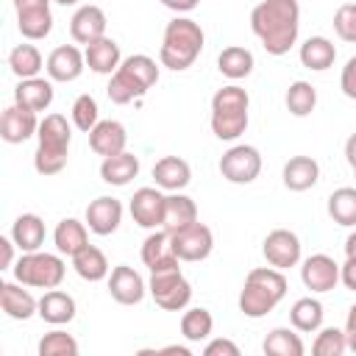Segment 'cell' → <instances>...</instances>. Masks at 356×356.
<instances>
[{"label":"cell","mask_w":356,"mask_h":356,"mask_svg":"<svg viewBox=\"0 0 356 356\" xmlns=\"http://www.w3.org/2000/svg\"><path fill=\"white\" fill-rule=\"evenodd\" d=\"M250 31L270 56H284L298 42L300 6L298 0H261L250 11Z\"/></svg>","instance_id":"cell-1"},{"label":"cell","mask_w":356,"mask_h":356,"mask_svg":"<svg viewBox=\"0 0 356 356\" xmlns=\"http://www.w3.org/2000/svg\"><path fill=\"white\" fill-rule=\"evenodd\" d=\"M203 28L189 19V17H175L167 22L164 28V36H161V47H159V61L161 67L172 70V72H181V70H189L200 50H203Z\"/></svg>","instance_id":"cell-2"},{"label":"cell","mask_w":356,"mask_h":356,"mask_svg":"<svg viewBox=\"0 0 356 356\" xmlns=\"http://www.w3.org/2000/svg\"><path fill=\"white\" fill-rule=\"evenodd\" d=\"M286 278L275 267H253L245 275V286L239 292V312L250 320L270 314L286 295Z\"/></svg>","instance_id":"cell-3"},{"label":"cell","mask_w":356,"mask_h":356,"mask_svg":"<svg viewBox=\"0 0 356 356\" xmlns=\"http://www.w3.org/2000/svg\"><path fill=\"white\" fill-rule=\"evenodd\" d=\"M36 153H33V167L39 175H56L67 167L70 159V142H72V131L64 114H47L39 122L36 131Z\"/></svg>","instance_id":"cell-4"},{"label":"cell","mask_w":356,"mask_h":356,"mask_svg":"<svg viewBox=\"0 0 356 356\" xmlns=\"http://www.w3.org/2000/svg\"><path fill=\"white\" fill-rule=\"evenodd\" d=\"M159 81V67L150 56L145 53H134L128 58H122V64L117 67V72L111 75L108 86H106V95L111 103L117 106H125L136 97H142L153 83Z\"/></svg>","instance_id":"cell-5"},{"label":"cell","mask_w":356,"mask_h":356,"mask_svg":"<svg viewBox=\"0 0 356 356\" xmlns=\"http://www.w3.org/2000/svg\"><path fill=\"white\" fill-rule=\"evenodd\" d=\"M248 106L250 97L242 86L228 83L214 92L211 97V131L222 142H234L248 128Z\"/></svg>","instance_id":"cell-6"},{"label":"cell","mask_w":356,"mask_h":356,"mask_svg":"<svg viewBox=\"0 0 356 356\" xmlns=\"http://www.w3.org/2000/svg\"><path fill=\"white\" fill-rule=\"evenodd\" d=\"M11 270H14V278L19 284H25V286H33V289H56L64 281L67 264L56 253L33 250V253H22L14 261Z\"/></svg>","instance_id":"cell-7"},{"label":"cell","mask_w":356,"mask_h":356,"mask_svg":"<svg viewBox=\"0 0 356 356\" xmlns=\"http://www.w3.org/2000/svg\"><path fill=\"white\" fill-rule=\"evenodd\" d=\"M147 292L153 295L156 306H161L164 312H181V309H186L189 300H192V284L184 278L178 261L150 270Z\"/></svg>","instance_id":"cell-8"},{"label":"cell","mask_w":356,"mask_h":356,"mask_svg":"<svg viewBox=\"0 0 356 356\" xmlns=\"http://www.w3.org/2000/svg\"><path fill=\"white\" fill-rule=\"evenodd\" d=\"M220 172L231 184H250L261 172V153L253 145H234L222 153Z\"/></svg>","instance_id":"cell-9"},{"label":"cell","mask_w":356,"mask_h":356,"mask_svg":"<svg viewBox=\"0 0 356 356\" xmlns=\"http://www.w3.org/2000/svg\"><path fill=\"white\" fill-rule=\"evenodd\" d=\"M170 242H172V253L181 261H203V259H209V253L214 248L211 228L203 225V222H192L186 228L172 231L170 234Z\"/></svg>","instance_id":"cell-10"},{"label":"cell","mask_w":356,"mask_h":356,"mask_svg":"<svg viewBox=\"0 0 356 356\" xmlns=\"http://www.w3.org/2000/svg\"><path fill=\"white\" fill-rule=\"evenodd\" d=\"M131 217L139 228H161L164 225V209H167V195H161L156 186H142L131 197Z\"/></svg>","instance_id":"cell-11"},{"label":"cell","mask_w":356,"mask_h":356,"mask_svg":"<svg viewBox=\"0 0 356 356\" xmlns=\"http://www.w3.org/2000/svg\"><path fill=\"white\" fill-rule=\"evenodd\" d=\"M261 253H264L267 264L275 267V270L295 267L300 261V239H298V234H292L286 228H275L264 236Z\"/></svg>","instance_id":"cell-12"},{"label":"cell","mask_w":356,"mask_h":356,"mask_svg":"<svg viewBox=\"0 0 356 356\" xmlns=\"http://www.w3.org/2000/svg\"><path fill=\"white\" fill-rule=\"evenodd\" d=\"M300 281L312 292H331L339 281V264L325 253H314V256L303 259Z\"/></svg>","instance_id":"cell-13"},{"label":"cell","mask_w":356,"mask_h":356,"mask_svg":"<svg viewBox=\"0 0 356 356\" xmlns=\"http://www.w3.org/2000/svg\"><path fill=\"white\" fill-rule=\"evenodd\" d=\"M86 67V56L75 47V44H58L47 61H44V70L50 75V81H58V83H70V81H78L81 72Z\"/></svg>","instance_id":"cell-14"},{"label":"cell","mask_w":356,"mask_h":356,"mask_svg":"<svg viewBox=\"0 0 356 356\" xmlns=\"http://www.w3.org/2000/svg\"><path fill=\"white\" fill-rule=\"evenodd\" d=\"M39 131V120H36V111L19 106V103H11L3 117H0V136L8 142V145H22L25 139H31L33 134Z\"/></svg>","instance_id":"cell-15"},{"label":"cell","mask_w":356,"mask_h":356,"mask_svg":"<svg viewBox=\"0 0 356 356\" xmlns=\"http://www.w3.org/2000/svg\"><path fill=\"white\" fill-rule=\"evenodd\" d=\"M145 292H147L145 278H142L134 267L117 264V267L111 270V275H108V295H111L117 303H122V306H136V303H142Z\"/></svg>","instance_id":"cell-16"},{"label":"cell","mask_w":356,"mask_h":356,"mask_svg":"<svg viewBox=\"0 0 356 356\" xmlns=\"http://www.w3.org/2000/svg\"><path fill=\"white\" fill-rule=\"evenodd\" d=\"M106 25H108V19H106L103 8L86 3V6H81V8L72 14V19H70V36H72L78 44L86 47V44H92V42H97V39L106 36Z\"/></svg>","instance_id":"cell-17"},{"label":"cell","mask_w":356,"mask_h":356,"mask_svg":"<svg viewBox=\"0 0 356 356\" xmlns=\"http://www.w3.org/2000/svg\"><path fill=\"white\" fill-rule=\"evenodd\" d=\"M120 222H122V203L117 197L100 195L86 206V225L92 234L108 236L120 228Z\"/></svg>","instance_id":"cell-18"},{"label":"cell","mask_w":356,"mask_h":356,"mask_svg":"<svg viewBox=\"0 0 356 356\" xmlns=\"http://www.w3.org/2000/svg\"><path fill=\"white\" fill-rule=\"evenodd\" d=\"M128 145V134H125V125L117 122V120H100L92 131H89V147L97 153V156H117L122 153Z\"/></svg>","instance_id":"cell-19"},{"label":"cell","mask_w":356,"mask_h":356,"mask_svg":"<svg viewBox=\"0 0 356 356\" xmlns=\"http://www.w3.org/2000/svg\"><path fill=\"white\" fill-rule=\"evenodd\" d=\"M22 286L25 284H19V281L0 284V306L11 320H28V317L39 314V300Z\"/></svg>","instance_id":"cell-20"},{"label":"cell","mask_w":356,"mask_h":356,"mask_svg":"<svg viewBox=\"0 0 356 356\" xmlns=\"http://www.w3.org/2000/svg\"><path fill=\"white\" fill-rule=\"evenodd\" d=\"M14 103L31 108V111H47L53 103V83L47 78H22L14 86Z\"/></svg>","instance_id":"cell-21"},{"label":"cell","mask_w":356,"mask_h":356,"mask_svg":"<svg viewBox=\"0 0 356 356\" xmlns=\"http://www.w3.org/2000/svg\"><path fill=\"white\" fill-rule=\"evenodd\" d=\"M281 178H284V186L289 192H306L320 181V164L312 156H292L284 164Z\"/></svg>","instance_id":"cell-22"},{"label":"cell","mask_w":356,"mask_h":356,"mask_svg":"<svg viewBox=\"0 0 356 356\" xmlns=\"http://www.w3.org/2000/svg\"><path fill=\"white\" fill-rule=\"evenodd\" d=\"M83 56H86V67L97 75H114L117 67L122 64V56H120V44L108 36L92 42L83 47Z\"/></svg>","instance_id":"cell-23"},{"label":"cell","mask_w":356,"mask_h":356,"mask_svg":"<svg viewBox=\"0 0 356 356\" xmlns=\"http://www.w3.org/2000/svg\"><path fill=\"white\" fill-rule=\"evenodd\" d=\"M153 178H156V186L159 189H167V192H181L184 186H189L192 181V170L184 159L178 156H164L153 164Z\"/></svg>","instance_id":"cell-24"},{"label":"cell","mask_w":356,"mask_h":356,"mask_svg":"<svg viewBox=\"0 0 356 356\" xmlns=\"http://www.w3.org/2000/svg\"><path fill=\"white\" fill-rule=\"evenodd\" d=\"M39 317L50 325H64L70 320H75V298L67 295L64 289H47L39 298Z\"/></svg>","instance_id":"cell-25"},{"label":"cell","mask_w":356,"mask_h":356,"mask_svg":"<svg viewBox=\"0 0 356 356\" xmlns=\"http://www.w3.org/2000/svg\"><path fill=\"white\" fill-rule=\"evenodd\" d=\"M44 220L39 214H19L11 225V239L22 253H33L44 245Z\"/></svg>","instance_id":"cell-26"},{"label":"cell","mask_w":356,"mask_h":356,"mask_svg":"<svg viewBox=\"0 0 356 356\" xmlns=\"http://www.w3.org/2000/svg\"><path fill=\"white\" fill-rule=\"evenodd\" d=\"M89 225L86 222H81V220H75V217H64L58 225H56V231H53V242H56V250L61 253V256H75L81 248H86L89 245V231H86Z\"/></svg>","instance_id":"cell-27"},{"label":"cell","mask_w":356,"mask_h":356,"mask_svg":"<svg viewBox=\"0 0 356 356\" xmlns=\"http://www.w3.org/2000/svg\"><path fill=\"white\" fill-rule=\"evenodd\" d=\"M139 175V159L128 150L117 153V156H106L100 164V178L111 186H125Z\"/></svg>","instance_id":"cell-28"},{"label":"cell","mask_w":356,"mask_h":356,"mask_svg":"<svg viewBox=\"0 0 356 356\" xmlns=\"http://www.w3.org/2000/svg\"><path fill=\"white\" fill-rule=\"evenodd\" d=\"M334 61H337V47H334L331 39H325V36H309V39L300 44V64H303L306 70L323 72V70H328Z\"/></svg>","instance_id":"cell-29"},{"label":"cell","mask_w":356,"mask_h":356,"mask_svg":"<svg viewBox=\"0 0 356 356\" xmlns=\"http://www.w3.org/2000/svg\"><path fill=\"white\" fill-rule=\"evenodd\" d=\"M197 222V206L189 195H181V192H172L167 195V209H164V231H178V228H186Z\"/></svg>","instance_id":"cell-30"},{"label":"cell","mask_w":356,"mask_h":356,"mask_svg":"<svg viewBox=\"0 0 356 356\" xmlns=\"http://www.w3.org/2000/svg\"><path fill=\"white\" fill-rule=\"evenodd\" d=\"M17 28L25 39L39 42L53 31V14L50 6H36V8H22L17 11Z\"/></svg>","instance_id":"cell-31"},{"label":"cell","mask_w":356,"mask_h":356,"mask_svg":"<svg viewBox=\"0 0 356 356\" xmlns=\"http://www.w3.org/2000/svg\"><path fill=\"white\" fill-rule=\"evenodd\" d=\"M253 53L248 50V47H242V44H231V47H225L220 56H217V70L225 75V78H231V81H242V78H248L250 72H253Z\"/></svg>","instance_id":"cell-32"},{"label":"cell","mask_w":356,"mask_h":356,"mask_svg":"<svg viewBox=\"0 0 356 356\" xmlns=\"http://www.w3.org/2000/svg\"><path fill=\"white\" fill-rule=\"evenodd\" d=\"M142 261L147 270H156V267H164V264H172V261H181L175 253H172V242H170V231H153L145 242H142Z\"/></svg>","instance_id":"cell-33"},{"label":"cell","mask_w":356,"mask_h":356,"mask_svg":"<svg viewBox=\"0 0 356 356\" xmlns=\"http://www.w3.org/2000/svg\"><path fill=\"white\" fill-rule=\"evenodd\" d=\"M72 267H75V273L83 278V281H103L106 275H108V259H106V253L100 250V248H95V245H86V248H81L75 256H72Z\"/></svg>","instance_id":"cell-34"},{"label":"cell","mask_w":356,"mask_h":356,"mask_svg":"<svg viewBox=\"0 0 356 356\" xmlns=\"http://www.w3.org/2000/svg\"><path fill=\"white\" fill-rule=\"evenodd\" d=\"M323 314L325 312H323V303L317 298H300L289 309V323L300 334H314L317 328H323Z\"/></svg>","instance_id":"cell-35"},{"label":"cell","mask_w":356,"mask_h":356,"mask_svg":"<svg viewBox=\"0 0 356 356\" xmlns=\"http://www.w3.org/2000/svg\"><path fill=\"white\" fill-rule=\"evenodd\" d=\"M328 217L337 225H356V186H339L328 195Z\"/></svg>","instance_id":"cell-36"},{"label":"cell","mask_w":356,"mask_h":356,"mask_svg":"<svg viewBox=\"0 0 356 356\" xmlns=\"http://www.w3.org/2000/svg\"><path fill=\"white\" fill-rule=\"evenodd\" d=\"M261 350L267 356H303V339L300 334H295L292 328H273L264 342H261Z\"/></svg>","instance_id":"cell-37"},{"label":"cell","mask_w":356,"mask_h":356,"mask_svg":"<svg viewBox=\"0 0 356 356\" xmlns=\"http://www.w3.org/2000/svg\"><path fill=\"white\" fill-rule=\"evenodd\" d=\"M8 67L22 81V78H36L39 70L44 67V61H42V53H39L36 44H17L8 53Z\"/></svg>","instance_id":"cell-38"},{"label":"cell","mask_w":356,"mask_h":356,"mask_svg":"<svg viewBox=\"0 0 356 356\" xmlns=\"http://www.w3.org/2000/svg\"><path fill=\"white\" fill-rule=\"evenodd\" d=\"M211 328H214V317H211V312L203 309V306L186 309V312L181 314V334H184L186 342H203V339H209Z\"/></svg>","instance_id":"cell-39"},{"label":"cell","mask_w":356,"mask_h":356,"mask_svg":"<svg viewBox=\"0 0 356 356\" xmlns=\"http://www.w3.org/2000/svg\"><path fill=\"white\" fill-rule=\"evenodd\" d=\"M284 103H286V111L289 114L309 117L314 111V106H317V89L309 81H295V83H289Z\"/></svg>","instance_id":"cell-40"},{"label":"cell","mask_w":356,"mask_h":356,"mask_svg":"<svg viewBox=\"0 0 356 356\" xmlns=\"http://www.w3.org/2000/svg\"><path fill=\"white\" fill-rule=\"evenodd\" d=\"M348 350V337L339 328H317V337L312 342L314 356H342Z\"/></svg>","instance_id":"cell-41"},{"label":"cell","mask_w":356,"mask_h":356,"mask_svg":"<svg viewBox=\"0 0 356 356\" xmlns=\"http://www.w3.org/2000/svg\"><path fill=\"white\" fill-rule=\"evenodd\" d=\"M70 114H72V125L83 134H89L100 122V108H97V100L92 95H78Z\"/></svg>","instance_id":"cell-42"},{"label":"cell","mask_w":356,"mask_h":356,"mask_svg":"<svg viewBox=\"0 0 356 356\" xmlns=\"http://www.w3.org/2000/svg\"><path fill=\"white\" fill-rule=\"evenodd\" d=\"M39 356H78V342L67 331H50L39 339Z\"/></svg>","instance_id":"cell-43"},{"label":"cell","mask_w":356,"mask_h":356,"mask_svg":"<svg viewBox=\"0 0 356 356\" xmlns=\"http://www.w3.org/2000/svg\"><path fill=\"white\" fill-rule=\"evenodd\" d=\"M334 31L342 42L356 44V3H342L334 11Z\"/></svg>","instance_id":"cell-44"},{"label":"cell","mask_w":356,"mask_h":356,"mask_svg":"<svg viewBox=\"0 0 356 356\" xmlns=\"http://www.w3.org/2000/svg\"><path fill=\"white\" fill-rule=\"evenodd\" d=\"M339 89L345 97L356 100V56H350L342 67V75H339Z\"/></svg>","instance_id":"cell-45"},{"label":"cell","mask_w":356,"mask_h":356,"mask_svg":"<svg viewBox=\"0 0 356 356\" xmlns=\"http://www.w3.org/2000/svg\"><path fill=\"white\" fill-rule=\"evenodd\" d=\"M203 356H239V345L220 337V339H211V342L203 348Z\"/></svg>","instance_id":"cell-46"},{"label":"cell","mask_w":356,"mask_h":356,"mask_svg":"<svg viewBox=\"0 0 356 356\" xmlns=\"http://www.w3.org/2000/svg\"><path fill=\"white\" fill-rule=\"evenodd\" d=\"M339 281L345 284V289L356 292V256H348L345 264L339 267Z\"/></svg>","instance_id":"cell-47"},{"label":"cell","mask_w":356,"mask_h":356,"mask_svg":"<svg viewBox=\"0 0 356 356\" xmlns=\"http://www.w3.org/2000/svg\"><path fill=\"white\" fill-rule=\"evenodd\" d=\"M345 337H348V350L356 353V303L348 309V317H345Z\"/></svg>","instance_id":"cell-48"},{"label":"cell","mask_w":356,"mask_h":356,"mask_svg":"<svg viewBox=\"0 0 356 356\" xmlns=\"http://www.w3.org/2000/svg\"><path fill=\"white\" fill-rule=\"evenodd\" d=\"M0 253H3V259H0V270L14 267V239H11V236H3V239H0Z\"/></svg>","instance_id":"cell-49"},{"label":"cell","mask_w":356,"mask_h":356,"mask_svg":"<svg viewBox=\"0 0 356 356\" xmlns=\"http://www.w3.org/2000/svg\"><path fill=\"white\" fill-rule=\"evenodd\" d=\"M161 6H167L175 14H186V11H195L200 6V0H161Z\"/></svg>","instance_id":"cell-50"},{"label":"cell","mask_w":356,"mask_h":356,"mask_svg":"<svg viewBox=\"0 0 356 356\" xmlns=\"http://www.w3.org/2000/svg\"><path fill=\"white\" fill-rule=\"evenodd\" d=\"M345 159H348L350 170H356V134H350L345 142Z\"/></svg>","instance_id":"cell-51"},{"label":"cell","mask_w":356,"mask_h":356,"mask_svg":"<svg viewBox=\"0 0 356 356\" xmlns=\"http://www.w3.org/2000/svg\"><path fill=\"white\" fill-rule=\"evenodd\" d=\"M36 6H50V0H14V8L22 11V8H36Z\"/></svg>","instance_id":"cell-52"},{"label":"cell","mask_w":356,"mask_h":356,"mask_svg":"<svg viewBox=\"0 0 356 356\" xmlns=\"http://www.w3.org/2000/svg\"><path fill=\"white\" fill-rule=\"evenodd\" d=\"M345 256H356V231H350L345 239Z\"/></svg>","instance_id":"cell-53"},{"label":"cell","mask_w":356,"mask_h":356,"mask_svg":"<svg viewBox=\"0 0 356 356\" xmlns=\"http://www.w3.org/2000/svg\"><path fill=\"white\" fill-rule=\"evenodd\" d=\"M53 3H58V6H75V3H81V0H53Z\"/></svg>","instance_id":"cell-54"},{"label":"cell","mask_w":356,"mask_h":356,"mask_svg":"<svg viewBox=\"0 0 356 356\" xmlns=\"http://www.w3.org/2000/svg\"><path fill=\"white\" fill-rule=\"evenodd\" d=\"M353 175H356V170H353Z\"/></svg>","instance_id":"cell-55"}]
</instances>
